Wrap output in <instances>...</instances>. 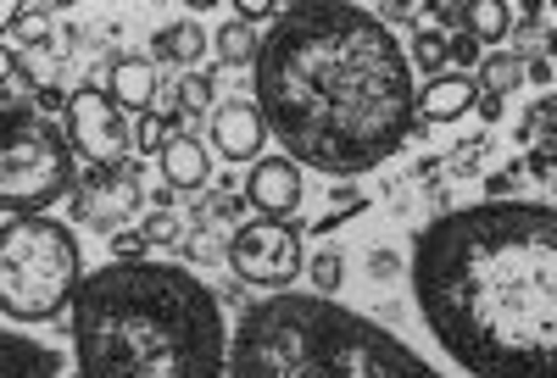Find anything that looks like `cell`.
I'll list each match as a JSON object with an SVG mask.
<instances>
[{"mask_svg": "<svg viewBox=\"0 0 557 378\" xmlns=\"http://www.w3.org/2000/svg\"><path fill=\"white\" fill-rule=\"evenodd\" d=\"M251 67L257 112L296 167L357 178L391 162L412 134V62L380 12L346 0L285 7Z\"/></svg>", "mask_w": 557, "mask_h": 378, "instance_id": "obj_1", "label": "cell"}, {"mask_svg": "<svg viewBox=\"0 0 557 378\" xmlns=\"http://www.w3.org/2000/svg\"><path fill=\"white\" fill-rule=\"evenodd\" d=\"M412 301L469 378H557V212H441L412 245Z\"/></svg>", "mask_w": 557, "mask_h": 378, "instance_id": "obj_2", "label": "cell"}, {"mask_svg": "<svg viewBox=\"0 0 557 378\" xmlns=\"http://www.w3.org/2000/svg\"><path fill=\"white\" fill-rule=\"evenodd\" d=\"M78 378H228L218 295L178 262H107L73 301Z\"/></svg>", "mask_w": 557, "mask_h": 378, "instance_id": "obj_3", "label": "cell"}, {"mask_svg": "<svg viewBox=\"0 0 557 378\" xmlns=\"http://www.w3.org/2000/svg\"><path fill=\"white\" fill-rule=\"evenodd\" d=\"M228 378H446L391 328L323 295L257 301L228 345Z\"/></svg>", "mask_w": 557, "mask_h": 378, "instance_id": "obj_4", "label": "cell"}, {"mask_svg": "<svg viewBox=\"0 0 557 378\" xmlns=\"http://www.w3.org/2000/svg\"><path fill=\"white\" fill-rule=\"evenodd\" d=\"M78 234L57 217H12L0 228V312L12 323H51L78 301Z\"/></svg>", "mask_w": 557, "mask_h": 378, "instance_id": "obj_5", "label": "cell"}, {"mask_svg": "<svg viewBox=\"0 0 557 378\" xmlns=\"http://www.w3.org/2000/svg\"><path fill=\"white\" fill-rule=\"evenodd\" d=\"M67 189H73L67 134L39 106L0 94V212L39 217Z\"/></svg>", "mask_w": 557, "mask_h": 378, "instance_id": "obj_6", "label": "cell"}, {"mask_svg": "<svg viewBox=\"0 0 557 378\" xmlns=\"http://www.w3.org/2000/svg\"><path fill=\"white\" fill-rule=\"evenodd\" d=\"M228 267L235 278L257 284V290H290L301 278L307 256H301V234L290 223H273V217H257L235 234V245H228Z\"/></svg>", "mask_w": 557, "mask_h": 378, "instance_id": "obj_7", "label": "cell"}, {"mask_svg": "<svg viewBox=\"0 0 557 378\" xmlns=\"http://www.w3.org/2000/svg\"><path fill=\"white\" fill-rule=\"evenodd\" d=\"M67 146L107 173V167H123V151L134 146V128L123 123V106L112 94L78 89V94H67Z\"/></svg>", "mask_w": 557, "mask_h": 378, "instance_id": "obj_8", "label": "cell"}, {"mask_svg": "<svg viewBox=\"0 0 557 378\" xmlns=\"http://www.w3.org/2000/svg\"><path fill=\"white\" fill-rule=\"evenodd\" d=\"M246 201L273 217V223H285L296 206H301V167L290 156H262L251 167V184H246Z\"/></svg>", "mask_w": 557, "mask_h": 378, "instance_id": "obj_9", "label": "cell"}, {"mask_svg": "<svg viewBox=\"0 0 557 378\" xmlns=\"http://www.w3.org/2000/svg\"><path fill=\"white\" fill-rule=\"evenodd\" d=\"M262 139H268V123H262V112L251 101L212 106V146L228 162H262Z\"/></svg>", "mask_w": 557, "mask_h": 378, "instance_id": "obj_10", "label": "cell"}, {"mask_svg": "<svg viewBox=\"0 0 557 378\" xmlns=\"http://www.w3.org/2000/svg\"><path fill=\"white\" fill-rule=\"evenodd\" d=\"M474 101H480V84L469 73H441L418 89V117L424 123H457L462 112H474Z\"/></svg>", "mask_w": 557, "mask_h": 378, "instance_id": "obj_11", "label": "cell"}, {"mask_svg": "<svg viewBox=\"0 0 557 378\" xmlns=\"http://www.w3.org/2000/svg\"><path fill=\"white\" fill-rule=\"evenodd\" d=\"M0 378H62V356L17 328H0Z\"/></svg>", "mask_w": 557, "mask_h": 378, "instance_id": "obj_12", "label": "cell"}, {"mask_svg": "<svg viewBox=\"0 0 557 378\" xmlns=\"http://www.w3.org/2000/svg\"><path fill=\"white\" fill-rule=\"evenodd\" d=\"M134 206H139V189H134V178L117 173V167H107V184H101V189L78 196V217L96 223V228H117Z\"/></svg>", "mask_w": 557, "mask_h": 378, "instance_id": "obj_13", "label": "cell"}, {"mask_svg": "<svg viewBox=\"0 0 557 378\" xmlns=\"http://www.w3.org/2000/svg\"><path fill=\"white\" fill-rule=\"evenodd\" d=\"M162 173H168V184L173 189H201L207 178H212V167H207V146L196 134H168V146H162Z\"/></svg>", "mask_w": 557, "mask_h": 378, "instance_id": "obj_14", "label": "cell"}, {"mask_svg": "<svg viewBox=\"0 0 557 378\" xmlns=\"http://www.w3.org/2000/svg\"><path fill=\"white\" fill-rule=\"evenodd\" d=\"M107 94H112L117 106H128V112H146V106H151V94H157V73H151V62H139V56L112 62Z\"/></svg>", "mask_w": 557, "mask_h": 378, "instance_id": "obj_15", "label": "cell"}, {"mask_svg": "<svg viewBox=\"0 0 557 378\" xmlns=\"http://www.w3.org/2000/svg\"><path fill=\"white\" fill-rule=\"evenodd\" d=\"M462 34L480 45H496L502 34H513V7H502V0H469L462 7Z\"/></svg>", "mask_w": 557, "mask_h": 378, "instance_id": "obj_16", "label": "cell"}, {"mask_svg": "<svg viewBox=\"0 0 557 378\" xmlns=\"http://www.w3.org/2000/svg\"><path fill=\"white\" fill-rule=\"evenodd\" d=\"M157 51H162L168 62H178V67H196L201 51H207V28H201V23H168V28L157 34Z\"/></svg>", "mask_w": 557, "mask_h": 378, "instance_id": "obj_17", "label": "cell"}, {"mask_svg": "<svg viewBox=\"0 0 557 378\" xmlns=\"http://www.w3.org/2000/svg\"><path fill=\"white\" fill-rule=\"evenodd\" d=\"M212 45H218V62H223V67H240V62H257L262 34H257L251 23H240V17H228V23L212 34Z\"/></svg>", "mask_w": 557, "mask_h": 378, "instance_id": "obj_18", "label": "cell"}, {"mask_svg": "<svg viewBox=\"0 0 557 378\" xmlns=\"http://www.w3.org/2000/svg\"><path fill=\"white\" fill-rule=\"evenodd\" d=\"M480 78H485V89H491V94H507L513 84H524V56H513V51L485 56V62H480Z\"/></svg>", "mask_w": 557, "mask_h": 378, "instance_id": "obj_19", "label": "cell"}, {"mask_svg": "<svg viewBox=\"0 0 557 378\" xmlns=\"http://www.w3.org/2000/svg\"><path fill=\"white\" fill-rule=\"evenodd\" d=\"M412 62L424 67L430 78H441V67H446V34H435V28L412 34Z\"/></svg>", "mask_w": 557, "mask_h": 378, "instance_id": "obj_20", "label": "cell"}, {"mask_svg": "<svg viewBox=\"0 0 557 378\" xmlns=\"http://www.w3.org/2000/svg\"><path fill=\"white\" fill-rule=\"evenodd\" d=\"M307 273H312V295L335 301V290H341V256H335V251H323V256L307 262Z\"/></svg>", "mask_w": 557, "mask_h": 378, "instance_id": "obj_21", "label": "cell"}, {"mask_svg": "<svg viewBox=\"0 0 557 378\" xmlns=\"http://www.w3.org/2000/svg\"><path fill=\"white\" fill-rule=\"evenodd\" d=\"M178 106L190 112V117H201V112H212V78L207 73H190L178 84Z\"/></svg>", "mask_w": 557, "mask_h": 378, "instance_id": "obj_22", "label": "cell"}, {"mask_svg": "<svg viewBox=\"0 0 557 378\" xmlns=\"http://www.w3.org/2000/svg\"><path fill=\"white\" fill-rule=\"evenodd\" d=\"M139 240H146V251H151V245H173V240H178V217H173V212H151L146 228H139Z\"/></svg>", "mask_w": 557, "mask_h": 378, "instance_id": "obj_23", "label": "cell"}, {"mask_svg": "<svg viewBox=\"0 0 557 378\" xmlns=\"http://www.w3.org/2000/svg\"><path fill=\"white\" fill-rule=\"evenodd\" d=\"M168 123H173V117H151V112H146V123H134V146L162 156V146H168Z\"/></svg>", "mask_w": 557, "mask_h": 378, "instance_id": "obj_24", "label": "cell"}, {"mask_svg": "<svg viewBox=\"0 0 557 378\" xmlns=\"http://www.w3.org/2000/svg\"><path fill=\"white\" fill-rule=\"evenodd\" d=\"M45 34H51V12H17V23H12L17 45H39Z\"/></svg>", "mask_w": 557, "mask_h": 378, "instance_id": "obj_25", "label": "cell"}, {"mask_svg": "<svg viewBox=\"0 0 557 378\" xmlns=\"http://www.w3.org/2000/svg\"><path fill=\"white\" fill-rule=\"evenodd\" d=\"M446 62H451L457 73H469V67L480 62V39H469V34H451V39H446Z\"/></svg>", "mask_w": 557, "mask_h": 378, "instance_id": "obj_26", "label": "cell"}, {"mask_svg": "<svg viewBox=\"0 0 557 378\" xmlns=\"http://www.w3.org/2000/svg\"><path fill=\"white\" fill-rule=\"evenodd\" d=\"M112 251H117V262H139L146 240H139V234H117V240H112Z\"/></svg>", "mask_w": 557, "mask_h": 378, "instance_id": "obj_27", "label": "cell"}, {"mask_svg": "<svg viewBox=\"0 0 557 378\" xmlns=\"http://www.w3.org/2000/svg\"><path fill=\"white\" fill-rule=\"evenodd\" d=\"M474 106H480V117H485V123H496V117H502V94H491V89H485Z\"/></svg>", "mask_w": 557, "mask_h": 378, "instance_id": "obj_28", "label": "cell"}, {"mask_svg": "<svg viewBox=\"0 0 557 378\" xmlns=\"http://www.w3.org/2000/svg\"><path fill=\"white\" fill-rule=\"evenodd\" d=\"M262 17H278V12L262 7V0H246V7H240V23H262Z\"/></svg>", "mask_w": 557, "mask_h": 378, "instance_id": "obj_29", "label": "cell"}, {"mask_svg": "<svg viewBox=\"0 0 557 378\" xmlns=\"http://www.w3.org/2000/svg\"><path fill=\"white\" fill-rule=\"evenodd\" d=\"M12 73H17V56L7 51V45H0V84H12Z\"/></svg>", "mask_w": 557, "mask_h": 378, "instance_id": "obj_30", "label": "cell"}, {"mask_svg": "<svg viewBox=\"0 0 557 378\" xmlns=\"http://www.w3.org/2000/svg\"><path fill=\"white\" fill-rule=\"evenodd\" d=\"M435 17H441V23H462V7H451V0H441V7H435Z\"/></svg>", "mask_w": 557, "mask_h": 378, "instance_id": "obj_31", "label": "cell"}, {"mask_svg": "<svg viewBox=\"0 0 557 378\" xmlns=\"http://www.w3.org/2000/svg\"><path fill=\"white\" fill-rule=\"evenodd\" d=\"M12 23H17V7H7V0H0V34H12Z\"/></svg>", "mask_w": 557, "mask_h": 378, "instance_id": "obj_32", "label": "cell"}, {"mask_svg": "<svg viewBox=\"0 0 557 378\" xmlns=\"http://www.w3.org/2000/svg\"><path fill=\"white\" fill-rule=\"evenodd\" d=\"M552 62H557V34H552Z\"/></svg>", "mask_w": 557, "mask_h": 378, "instance_id": "obj_33", "label": "cell"}]
</instances>
